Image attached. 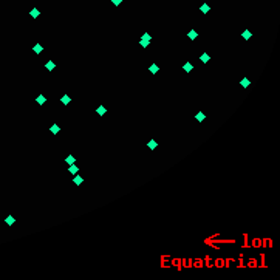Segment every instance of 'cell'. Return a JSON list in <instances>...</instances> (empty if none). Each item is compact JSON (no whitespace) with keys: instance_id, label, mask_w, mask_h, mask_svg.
<instances>
[{"instance_id":"cell-1","label":"cell","mask_w":280,"mask_h":280,"mask_svg":"<svg viewBox=\"0 0 280 280\" xmlns=\"http://www.w3.org/2000/svg\"><path fill=\"white\" fill-rule=\"evenodd\" d=\"M73 183H74L76 186H80V184L84 183V178L80 176V175H77V173H76V175H74V178H73Z\"/></svg>"},{"instance_id":"cell-2","label":"cell","mask_w":280,"mask_h":280,"mask_svg":"<svg viewBox=\"0 0 280 280\" xmlns=\"http://www.w3.org/2000/svg\"><path fill=\"white\" fill-rule=\"evenodd\" d=\"M96 113H98L99 116H104V115L107 113V108H105L104 105H99V107L96 108Z\"/></svg>"},{"instance_id":"cell-3","label":"cell","mask_w":280,"mask_h":280,"mask_svg":"<svg viewBox=\"0 0 280 280\" xmlns=\"http://www.w3.org/2000/svg\"><path fill=\"white\" fill-rule=\"evenodd\" d=\"M195 119H197L198 122H203V121L206 119V115H204L203 112H198V113L195 115Z\"/></svg>"},{"instance_id":"cell-4","label":"cell","mask_w":280,"mask_h":280,"mask_svg":"<svg viewBox=\"0 0 280 280\" xmlns=\"http://www.w3.org/2000/svg\"><path fill=\"white\" fill-rule=\"evenodd\" d=\"M183 70L186 71V73H191V71L194 70V65L191 64V62H186V64L183 65Z\"/></svg>"},{"instance_id":"cell-5","label":"cell","mask_w":280,"mask_h":280,"mask_svg":"<svg viewBox=\"0 0 280 280\" xmlns=\"http://www.w3.org/2000/svg\"><path fill=\"white\" fill-rule=\"evenodd\" d=\"M36 102H37L39 105H43L45 102H47V98H45L43 95H39L37 98H36Z\"/></svg>"},{"instance_id":"cell-6","label":"cell","mask_w":280,"mask_h":280,"mask_svg":"<svg viewBox=\"0 0 280 280\" xmlns=\"http://www.w3.org/2000/svg\"><path fill=\"white\" fill-rule=\"evenodd\" d=\"M200 60L203 62V64H207V62L211 60V56H209V54H207V53H203L201 56H200Z\"/></svg>"},{"instance_id":"cell-7","label":"cell","mask_w":280,"mask_h":280,"mask_svg":"<svg viewBox=\"0 0 280 280\" xmlns=\"http://www.w3.org/2000/svg\"><path fill=\"white\" fill-rule=\"evenodd\" d=\"M200 11H201L203 14H207V13H209V11H211V6H209V5H207V3H203V5L200 6Z\"/></svg>"},{"instance_id":"cell-8","label":"cell","mask_w":280,"mask_h":280,"mask_svg":"<svg viewBox=\"0 0 280 280\" xmlns=\"http://www.w3.org/2000/svg\"><path fill=\"white\" fill-rule=\"evenodd\" d=\"M187 37H189V39H191V40H195V39L198 37V33H197L195 30H191V31H189V33H187Z\"/></svg>"},{"instance_id":"cell-9","label":"cell","mask_w":280,"mask_h":280,"mask_svg":"<svg viewBox=\"0 0 280 280\" xmlns=\"http://www.w3.org/2000/svg\"><path fill=\"white\" fill-rule=\"evenodd\" d=\"M241 37H243V39H245V40H249V39L252 37V33H251L249 30H245V31H243V33H241Z\"/></svg>"},{"instance_id":"cell-10","label":"cell","mask_w":280,"mask_h":280,"mask_svg":"<svg viewBox=\"0 0 280 280\" xmlns=\"http://www.w3.org/2000/svg\"><path fill=\"white\" fill-rule=\"evenodd\" d=\"M60 102H62V104H64V105H68V104L71 102V98H70L68 95H64V96H62V98H60Z\"/></svg>"},{"instance_id":"cell-11","label":"cell","mask_w":280,"mask_h":280,"mask_svg":"<svg viewBox=\"0 0 280 280\" xmlns=\"http://www.w3.org/2000/svg\"><path fill=\"white\" fill-rule=\"evenodd\" d=\"M50 132H51L53 135H57V133L60 132V127H59V125H57V124H53V125H51V127H50Z\"/></svg>"},{"instance_id":"cell-12","label":"cell","mask_w":280,"mask_h":280,"mask_svg":"<svg viewBox=\"0 0 280 280\" xmlns=\"http://www.w3.org/2000/svg\"><path fill=\"white\" fill-rule=\"evenodd\" d=\"M45 68H47L48 71H53L54 68H56V64H54V62H53V60H48V62H47V64H45Z\"/></svg>"},{"instance_id":"cell-13","label":"cell","mask_w":280,"mask_h":280,"mask_svg":"<svg viewBox=\"0 0 280 280\" xmlns=\"http://www.w3.org/2000/svg\"><path fill=\"white\" fill-rule=\"evenodd\" d=\"M77 170H79V169H77V166H76V164H70V167H68V172H70L71 175H76V173H77Z\"/></svg>"},{"instance_id":"cell-14","label":"cell","mask_w":280,"mask_h":280,"mask_svg":"<svg viewBox=\"0 0 280 280\" xmlns=\"http://www.w3.org/2000/svg\"><path fill=\"white\" fill-rule=\"evenodd\" d=\"M149 71H150V73H153V74H156L158 71H159V67H158L156 64H152V65L149 67Z\"/></svg>"},{"instance_id":"cell-15","label":"cell","mask_w":280,"mask_h":280,"mask_svg":"<svg viewBox=\"0 0 280 280\" xmlns=\"http://www.w3.org/2000/svg\"><path fill=\"white\" fill-rule=\"evenodd\" d=\"M30 14H31V17H33V19H37V17H39V10H37V8H33V10L30 11Z\"/></svg>"},{"instance_id":"cell-16","label":"cell","mask_w":280,"mask_h":280,"mask_svg":"<svg viewBox=\"0 0 280 280\" xmlns=\"http://www.w3.org/2000/svg\"><path fill=\"white\" fill-rule=\"evenodd\" d=\"M33 50H34V53H36V54H40V53H42V50H43V47H42L40 43H36Z\"/></svg>"},{"instance_id":"cell-17","label":"cell","mask_w":280,"mask_h":280,"mask_svg":"<svg viewBox=\"0 0 280 280\" xmlns=\"http://www.w3.org/2000/svg\"><path fill=\"white\" fill-rule=\"evenodd\" d=\"M65 161H67V164L70 166V164H74V162H76V158H74L73 155H68V156L65 158Z\"/></svg>"},{"instance_id":"cell-18","label":"cell","mask_w":280,"mask_h":280,"mask_svg":"<svg viewBox=\"0 0 280 280\" xmlns=\"http://www.w3.org/2000/svg\"><path fill=\"white\" fill-rule=\"evenodd\" d=\"M5 221H6V224H8V226H13V224H14V221H16V220H14V217H13V215H8Z\"/></svg>"},{"instance_id":"cell-19","label":"cell","mask_w":280,"mask_h":280,"mask_svg":"<svg viewBox=\"0 0 280 280\" xmlns=\"http://www.w3.org/2000/svg\"><path fill=\"white\" fill-rule=\"evenodd\" d=\"M147 147H149L150 150H153V149H156V147H158V142L152 139V141H149V144H147Z\"/></svg>"},{"instance_id":"cell-20","label":"cell","mask_w":280,"mask_h":280,"mask_svg":"<svg viewBox=\"0 0 280 280\" xmlns=\"http://www.w3.org/2000/svg\"><path fill=\"white\" fill-rule=\"evenodd\" d=\"M249 84H251V82H249V79H248V77H243V79H241V87H243V88H248Z\"/></svg>"},{"instance_id":"cell-21","label":"cell","mask_w":280,"mask_h":280,"mask_svg":"<svg viewBox=\"0 0 280 280\" xmlns=\"http://www.w3.org/2000/svg\"><path fill=\"white\" fill-rule=\"evenodd\" d=\"M149 43H150L149 40H144V39H141V40H139V45H141L142 48H147V47H149Z\"/></svg>"},{"instance_id":"cell-22","label":"cell","mask_w":280,"mask_h":280,"mask_svg":"<svg viewBox=\"0 0 280 280\" xmlns=\"http://www.w3.org/2000/svg\"><path fill=\"white\" fill-rule=\"evenodd\" d=\"M141 39H144V40H149V42L152 40V37H150V34H149V33H144V34H142V37H141Z\"/></svg>"},{"instance_id":"cell-23","label":"cell","mask_w":280,"mask_h":280,"mask_svg":"<svg viewBox=\"0 0 280 280\" xmlns=\"http://www.w3.org/2000/svg\"><path fill=\"white\" fill-rule=\"evenodd\" d=\"M112 3H113L115 6H119V5L122 3V0H112Z\"/></svg>"}]
</instances>
